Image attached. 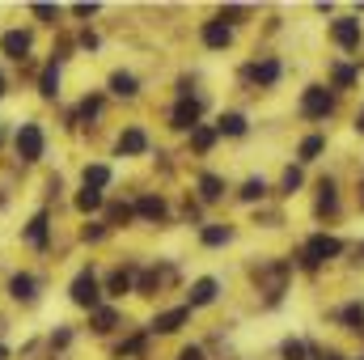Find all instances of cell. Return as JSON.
<instances>
[{
	"label": "cell",
	"mask_w": 364,
	"mask_h": 360,
	"mask_svg": "<svg viewBox=\"0 0 364 360\" xmlns=\"http://www.w3.org/2000/svg\"><path fill=\"white\" fill-rule=\"evenodd\" d=\"M13 153H17L26 166H38V162L47 157V132H43L38 119L17 123V132H13Z\"/></svg>",
	"instance_id": "cell-1"
},
{
	"label": "cell",
	"mask_w": 364,
	"mask_h": 360,
	"mask_svg": "<svg viewBox=\"0 0 364 360\" xmlns=\"http://www.w3.org/2000/svg\"><path fill=\"white\" fill-rule=\"evenodd\" d=\"M68 301H73L77 309H85V314H93V309L102 305V280H97V271L93 268L77 271V280L68 284Z\"/></svg>",
	"instance_id": "cell-2"
},
{
	"label": "cell",
	"mask_w": 364,
	"mask_h": 360,
	"mask_svg": "<svg viewBox=\"0 0 364 360\" xmlns=\"http://www.w3.org/2000/svg\"><path fill=\"white\" fill-rule=\"evenodd\" d=\"M30 47H34V34L21 30V26H13V30L0 34V55H4V60H17V64H21V60L30 55Z\"/></svg>",
	"instance_id": "cell-3"
},
{
	"label": "cell",
	"mask_w": 364,
	"mask_h": 360,
	"mask_svg": "<svg viewBox=\"0 0 364 360\" xmlns=\"http://www.w3.org/2000/svg\"><path fill=\"white\" fill-rule=\"evenodd\" d=\"M38 275H30V271H13L9 275V301H17V305H34L38 301Z\"/></svg>",
	"instance_id": "cell-4"
},
{
	"label": "cell",
	"mask_w": 364,
	"mask_h": 360,
	"mask_svg": "<svg viewBox=\"0 0 364 360\" xmlns=\"http://www.w3.org/2000/svg\"><path fill=\"white\" fill-rule=\"evenodd\" d=\"M331 106H335V93L326 90V85H309V90L301 93V115H309V119L331 115Z\"/></svg>",
	"instance_id": "cell-5"
},
{
	"label": "cell",
	"mask_w": 364,
	"mask_h": 360,
	"mask_svg": "<svg viewBox=\"0 0 364 360\" xmlns=\"http://www.w3.org/2000/svg\"><path fill=\"white\" fill-rule=\"evenodd\" d=\"M144 153H149L144 127H123L119 140H114V157H144Z\"/></svg>",
	"instance_id": "cell-6"
},
{
	"label": "cell",
	"mask_w": 364,
	"mask_h": 360,
	"mask_svg": "<svg viewBox=\"0 0 364 360\" xmlns=\"http://www.w3.org/2000/svg\"><path fill=\"white\" fill-rule=\"evenodd\" d=\"M220 297V280H212V275H199L191 288H186V309H203V305H212Z\"/></svg>",
	"instance_id": "cell-7"
},
{
	"label": "cell",
	"mask_w": 364,
	"mask_h": 360,
	"mask_svg": "<svg viewBox=\"0 0 364 360\" xmlns=\"http://www.w3.org/2000/svg\"><path fill=\"white\" fill-rule=\"evenodd\" d=\"M21 242L34 246V250H43V246L51 242V216H47V212H34V216L26 221V229H21Z\"/></svg>",
	"instance_id": "cell-8"
},
{
	"label": "cell",
	"mask_w": 364,
	"mask_h": 360,
	"mask_svg": "<svg viewBox=\"0 0 364 360\" xmlns=\"http://www.w3.org/2000/svg\"><path fill=\"white\" fill-rule=\"evenodd\" d=\"M199 38H203V47H212V51H225V47L233 43V30H229V21L212 17V21H203V26H199Z\"/></svg>",
	"instance_id": "cell-9"
},
{
	"label": "cell",
	"mask_w": 364,
	"mask_h": 360,
	"mask_svg": "<svg viewBox=\"0 0 364 360\" xmlns=\"http://www.w3.org/2000/svg\"><path fill=\"white\" fill-rule=\"evenodd\" d=\"M186 322H191V309L178 305V309H161V314L149 322V331H153V335H174V331H182Z\"/></svg>",
	"instance_id": "cell-10"
},
{
	"label": "cell",
	"mask_w": 364,
	"mask_h": 360,
	"mask_svg": "<svg viewBox=\"0 0 364 360\" xmlns=\"http://www.w3.org/2000/svg\"><path fill=\"white\" fill-rule=\"evenodd\" d=\"M331 38H335L343 51H356V47H360V21H356V17H339V21L331 26Z\"/></svg>",
	"instance_id": "cell-11"
},
{
	"label": "cell",
	"mask_w": 364,
	"mask_h": 360,
	"mask_svg": "<svg viewBox=\"0 0 364 360\" xmlns=\"http://www.w3.org/2000/svg\"><path fill=\"white\" fill-rule=\"evenodd\" d=\"M343 250V242L339 238H309V246H305V263H326V259H335Z\"/></svg>",
	"instance_id": "cell-12"
},
{
	"label": "cell",
	"mask_w": 364,
	"mask_h": 360,
	"mask_svg": "<svg viewBox=\"0 0 364 360\" xmlns=\"http://www.w3.org/2000/svg\"><path fill=\"white\" fill-rule=\"evenodd\" d=\"M170 127H178V132H195V127H199V102H195V97H182L178 106H174Z\"/></svg>",
	"instance_id": "cell-13"
},
{
	"label": "cell",
	"mask_w": 364,
	"mask_h": 360,
	"mask_svg": "<svg viewBox=\"0 0 364 360\" xmlns=\"http://www.w3.org/2000/svg\"><path fill=\"white\" fill-rule=\"evenodd\" d=\"M127 292H136V280H132V268H119L106 284H102V297H110V301H119V297H127Z\"/></svg>",
	"instance_id": "cell-14"
},
{
	"label": "cell",
	"mask_w": 364,
	"mask_h": 360,
	"mask_svg": "<svg viewBox=\"0 0 364 360\" xmlns=\"http://www.w3.org/2000/svg\"><path fill=\"white\" fill-rule=\"evenodd\" d=\"M60 85H64V73H60V64L51 60V64L43 68V77H38V97H43V102H55V97H60Z\"/></svg>",
	"instance_id": "cell-15"
},
{
	"label": "cell",
	"mask_w": 364,
	"mask_h": 360,
	"mask_svg": "<svg viewBox=\"0 0 364 360\" xmlns=\"http://www.w3.org/2000/svg\"><path fill=\"white\" fill-rule=\"evenodd\" d=\"M106 90L114 93V97H136V93H140V81H136V73L114 68V73H110V81H106Z\"/></svg>",
	"instance_id": "cell-16"
},
{
	"label": "cell",
	"mask_w": 364,
	"mask_h": 360,
	"mask_svg": "<svg viewBox=\"0 0 364 360\" xmlns=\"http://www.w3.org/2000/svg\"><path fill=\"white\" fill-rule=\"evenodd\" d=\"M110 179H114V174H110V166H102V162H90V166L81 170V186H85V191H106Z\"/></svg>",
	"instance_id": "cell-17"
},
{
	"label": "cell",
	"mask_w": 364,
	"mask_h": 360,
	"mask_svg": "<svg viewBox=\"0 0 364 360\" xmlns=\"http://www.w3.org/2000/svg\"><path fill=\"white\" fill-rule=\"evenodd\" d=\"M246 115L242 110H225L220 119H216V136H246Z\"/></svg>",
	"instance_id": "cell-18"
},
{
	"label": "cell",
	"mask_w": 364,
	"mask_h": 360,
	"mask_svg": "<svg viewBox=\"0 0 364 360\" xmlns=\"http://www.w3.org/2000/svg\"><path fill=\"white\" fill-rule=\"evenodd\" d=\"M250 81H255V85H263V90H267V85H275V81H279V60H272V55H267V60L250 64Z\"/></svg>",
	"instance_id": "cell-19"
},
{
	"label": "cell",
	"mask_w": 364,
	"mask_h": 360,
	"mask_svg": "<svg viewBox=\"0 0 364 360\" xmlns=\"http://www.w3.org/2000/svg\"><path fill=\"white\" fill-rule=\"evenodd\" d=\"M90 322H93L97 335H110V331L119 327V309H114V305H97V309L90 314Z\"/></svg>",
	"instance_id": "cell-20"
},
{
	"label": "cell",
	"mask_w": 364,
	"mask_h": 360,
	"mask_svg": "<svg viewBox=\"0 0 364 360\" xmlns=\"http://www.w3.org/2000/svg\"><path fill=\"white\" fill-rule=\"evenodd\" d=\"M136 216L161 221V216H166V199H161V195H140V199H136Z\"/></svg>",
	"instance_id": "cell-21"
},
{
	"label": "cell",
	"mask_w": 364,
	"mask_h": 360,
	"mask_svg": "<svg viewBox=\"0 0 364 360\" xmlns=\"http://www.w3.org/2000/svg\"><path fill=\"white\" fill-rule=\"evenodd\" d=\"M199 195H203V203H216V199L225 195V179H216V174H203V179H199Z\"/></svg>",
	"instance_id": "cell-22"
},
{
	"label": "cell",
	"mask_w": 364,
	"mask_h": 360,
	"mask_svg": "<svg viewBox=\"0 0 364 360\" xmlns=\"http://www.w3.org/2000/svg\"><path fill=\"white\" fill-rule=\"evenodd\" d=\"M229 238H233V229H229V225H208V229L199 233V242H203V246H225Z\"/></svg>",
	"instance_id": "cell-23"
},
{
	"label": "cell",
	"mask_w": 364,
	"mask_h": 360,
	"mask_svg": "<svg viewBox=\"0 0 364 360\" xmlns=\"http://www.w3.org/2000/svg\"><path fill=\"white\" fill-rule=\"evenodd\" d=\"M73 203H77V212H97V208H102V191H85V186H81Z\"/></svg>",
	"instance_id": "cell-24"
},
{
	"label": "cell",
	"mask_w": 364,
	"mask_h": 360,
	"mask_svg": "<svg viewBox=\"0 0 364 360\" xmlns=\"http://www.w3.org/2000/svg\"><path fill=\"white\" fill-rule=\"evenodd\" d=\"M132 221H136V208H132V203H114V208H110V225H114V229H127Z\"/></svg>",
	"instance_id": "cell-25"
},
{
	"label": "cell",
	"mask_w": 364,
	"mask_h": 360,
	"mask_svg": "<svg viewBox=\"0 0 364 360\" xmlns=\"http://www.w3.org/2000/svg\"><path fill=\"white\" fill-rule=\"evenodd\" d=\"M30 17H38L43 26H55L60 21V4H30Z\"/></svg>",
	"instance_id": "cell-26"
},
{
	"label": "cell",
	"mask_w": 364,
	"mask_h": 360,
	"mask_svg": "<svg viewBox=\"0 0 364 360\" xmlns=\"http://www.w3.org/2000/svg\"><path fill=\"white\" fill-rule=\"evenodd\" d=\"M322 149H326V140H322V136H305V140H301V149H296V153H301V162H314V157H318V153H322Z\"/></svg>",
	"instance_id": "cell-27"
},
{
	"label": "cell",
	"mask_w": 364,
	"mask_h": 360,
	"mask_svg": "<svg viewBox=\"0 0 364 360\" xmlns=\"http://www.w3.org/2000/svg\"><path fill=\"white\" fill-rule=\"evenodd\" d=\"M305 356H309V348L301 339H284L279 344V360H305Z\"/></svg>",
	"instance_id": "cell-28"
},
{
	"label": "cell",
	"mask_w": 364,
	"mask_h": 360,
	"mask_svg": "<svg viewBox=\"0 0 364 360\" xmlns=\"http://www.w3.org/2000/svg\"><path fill=\"white\" fill-rule=\"evenodd\" d=\"M263 195H267V182L263 179H246L242 182V199H246V203H255V199H263Z\"/></svg>",
	"instance_id": "cell-29"
},
{
	"label": "cell",
	"mask_w": 364,
	"mask_h": 360,
	"mask_svg": "<svg viewBox=\"0 0 364 360\" xmlns=\"http://www.w3.org/2000/svg\"><path fill=\"white\" fill-rule=\"evenodd\" d=\"M191 144H195L199 153H208V149L216 144V132H212V127H195V132H191Z\"/></svg>",
	"instance_id": "cell-30"
},
{
	"label": "cell",
	"mask_w": 364,
	"mask_h": 360,
	"mask_svg": "<svg viewBox=\"0 0 364 360\" xmlns=\"http://www.w3.org/2000/svg\"><path fill=\"white\" fill-rule=\"evenodd\" d=\"M97 115H102V97H97V93H85V97H81V119H85V123H90V119H97Z\"/></svg>",
	"instance_id": "cell-31"
},
{
	"label": "cell",
	"mask_w": 364,
	"mask_h": 360,
	"mask_svg": "<svg viewBox=\"0 0 364 360\" xmlns=\"http://www.w3.org/2000/svg\"><path fill=\"white\" fill-rule=\"evenodd\" d=\"M343 322H348V331H364V305H348Z\"/></svg>",
	"instance_id": "cell-32"
},
{
	"label": "cell",
	"mask_w": 364,
	"mask_h": 360,
	"mask_svg": "<svg viewBox=\"0 0 364 360\" xmlns=\"http://www.w3.org/2000/svg\"><path fill=\"white\" fill-rule=\"evenodd\" d=\"M301 182H305V179H301V170H284V195H292Z\"/></svg>",
	"instance_id": "cell-33"
},
{
	"label": "cell",
	"mask_w": 364,
	"mask_h": 360,
	"mask_svg": "<svg viewBox=\"0 0 364 360\" xmlns=\"http://www.w3.org/2000/svg\"><path fill=\"white\" fill-rule=\"evenodd\" d=\"M81 238H85V242H102V238H106V229H102V225H85V229H81Z\"/></svg>",
	"instance_id": "cell-34"
},
{
	"label": "cell",
	"mask_w": 364,
	"mask_h": 360,
	"mask_svg": "<svg viewBox=\"0 0 364 360\" xmlns=\"http://www.w3.org/2000/svg\"><path fill=\"white\" fill-rule=\"evenodd\" d=\"M73 344V331H51V348H68Z\"/></svg>",
	"instance_id": "cell-35"
},
{
	"label": "cell",
	"mask_w": 364,
	"mask_h": 360,
	"mask_svg": "<svg viewBox=\"0 0 364 360\" xmlns=\"http://www.w3.org/2000/svg\"><path fill=\"white\" fill-rule=\"evenodd\" d=\"M81 47H85V51H97V47H102V38H97L93 30H85V34H81Z\"/></svg>",
	"instance_id": "cell-36"
},
{
	"label": "cell",
	"mask_w": 364,
	"mask_h": 360,
	"mask_svg": "<svg viewBox=\"0 0 364 360\" xmlns=\"http://www.w3.org/2000/svg\"><path fill=\"white\" fill-rule=\"evenodd\" d=\"M352 81H356L352 68H335V85H352Z\"/></svg>",
	"instance_id": "cell-37"
},
{
	"label": "cell",
	"mask_w": 364,
	"mask_h": 360,
	"mask_svg": "<svg viewBox=\"0 0 364 360\" xmlns=\"http://www.w3.org/2000/svg\"><path fill=\"white\" fill-rule=\"evenodd\" d=\"M178 360H203V348H182Z\"/></svg>",
	"instance_id": "cell-38"
},
{
	"label": "cell",
	"mask_w": 364,
	"mask_h": 360,
	"mask_svg": "<svg viewBox=\"0 0 364 360\" xmlns=\"http://www.w3.org/2000/svg\"><path fill=\"white\" fill-rule=\"evenodd\" d=\"M73 13H77V17H93V13H97V4H77Z\"/></svg>",
	"instance_id": "cell-39"
},
{
	"label": "cell",
	"mask_w": 364,
	"mask_h": 360,
	"mask_svg": "<svg viewBox=\"0 0 364 360\" xmlns=\"http://www.w3.org/2000/svg\"><path fill=\"white\" fill-rule=\"evenodd\" d=\"M4 93H9V81H4V68H0V97H4Z\"/></svg>",
	"instance_id": "cell-40"
},
{
	"label": "cell",
	"mask_w": 364,
	"mask_h": 360,
	"mask_svg": "<svg viewBox=\"0 0 364 360\" xmlns=\"http://www.w3.org/2000/svg\"><path fill=\"white\" fill-rule=\"evenodd\" d=\"M356 127H360V132H364V110H360V115H356Z\"/></svg>",
	"instance_id": "cell-41"
},
{
	"label": "cell",
	"mask_w": 364,
	"mask_h": 360,
	"mask_svg": "<svg viewBox=\"0 0 364 360\" xmlns=\"http://www.w3.org/2000/svg\"><path fill=\"white\" fill-rule=\"evenodd\" d=\"M0 360H9V348H4V344H0Z\"/></svg>",
	"instance_id": "cell-42"
},
{
	"label": "cell",
	"mask_w": 364,
	"mask_h": 360,
	"mask_svg": "<svg viewBox=\"0 0 364 360\" xmlns=\"http://www.w3.org/2000/svg\"><path fill=\"white\" fill-rule=\"evenodd\" d=\"M0 144H4V127H0Z\"/></svg>",
	"instance_id": "cell-43"
},
{
	"label": "cell",
	"mask_w": 364,
	"mask_h": 360,
	"mask_svg": "<svg viewBox=\"0 0 364 360\" xmlns=\"http://www.w3.org/2000/svg\"><path fill=\"white\" fill-rule=\"evenodd\" d=\"M326 360H343V356H326Z\"/></svg>",
	"instance_id": "cell-44"
}]
</instances>
